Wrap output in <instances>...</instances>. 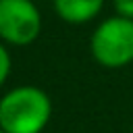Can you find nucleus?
I'll list each match as a JSON object with an SVG mask.
<instances>
[{
	"label": "nucleus",
	"instance_id": "423d86ee",
	"mask_svg": "<svg viewBox=\"0 0 133 133\" xmlns=\"http://www.w3.org/2000/svg\"><path fill=\"white\" fill-rule=\"evenodd\" d=\"M112 4H114V15L133 21V0H112Z\"/></svg>",
	"mask_w": 133,
	"mask_h": 133
},
{
	"label": "nucleus",
	"instance_id": "7ed1b4c3",
	"mask_svg": "<svg viewBox=\"0 0 133 133\" xmlns=\"http://www.w3.org/2000/svg\"><path fill=\"white\" fill-rule=\"evenodd\" d=\"M42 29L44 17L33 0H0V39L6 46H29Z\"/></svg>",
	"mask_w": 133,
	"mask_h": 133
},
{
	"label": "nucleus",
	"instance_id": "20e7f679",
	"mask_svg": "<svg viewBox=\"0 0 133 133\" xmlns=\"http://www.w3.org/2000/svg\"><path fill=\"white\" fill-rule=\"evenodd\" d=\"M106 0H52L56 17L69 25H85L100 17Z\"/></svg>",
	"mask_w": 133,
	"mask_h": 133
},
{
	"label": "nucleus",
	"instance_id": "39448f33",
	"mask_svg": "<svg viewBox=\"0 0 133 133\" xmlns=\"http://www.w3.org/2000/svg\"><path fill=\"white\" fill-rule=\"evenodd\" d=\"M10 73H12V56H10L8 46L0 39V89H2L4 83L8 81Z\"/></svg>",
	"mask_w": 133,
	"mask_h": 133
},
{
	"label": "nucleus",
	"instance_id": "f03ea898",
	"mask_svg": "<svg viewBox=\"0 0 133 133\" xmlns=\"http://www.w3.org/2000/svg\"><path fill=\"white\" fill-rule=\"evenodd\" d=\"M91 58L104 69H123L133 62V21L121 15L102 19L89 35Z\"/></svg>",
	"mask_w": 133,
	"mask_h": 133
},
{
	"label": "nucleus",
	"instance_id": "f257e3e1",
	"mask_svg": "<svg viewBox=\"0 0 133 133\" xmlns=\"http://www.w3.org/2000/svg\"><path fill=\"white\" fill-rule=\"evenodd\" d=\"M50 118L52 100L37 85H17L0 98V129L4 133H42Z\"/></svg>",
	"mask_w": 133,
	"mask_h": 133
},
{
	"label": "nucleus",
	"instance_id": "0eeeda50",
	"mask_svg": "<svg viewBox=\"0 0 133 133\" xmlns=\"http://www.w3.org/2000/svg\"><path fill=\"white\" fill-rule=\"evenodd\" d=\"M0 133H4V131H2V129H0Z\"/></svg>",
	"mask_w": 133,
	"mask_h": 133
}]
</instances>
